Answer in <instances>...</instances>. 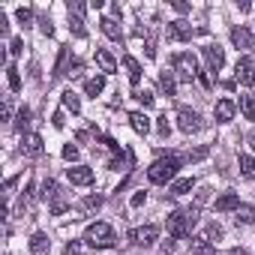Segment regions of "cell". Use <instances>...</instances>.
Returning a JSON list of instances; mask_svg holds the SVG:
<instances>
[{"label": "cell", "instance_id": "8d00e7d4", "mask_svg": "<svg viewBox=\"0 0 255 255\" xmlns=\"http://www.w3.org/2000/svg\"><path fill=\"white\" fill-rule=\"evenodd\" d=\"M204 237H207L210 243L222 240V225H219V222H210V225H207V231H204Z\"/></svg>", "mask_w": 255, "mask_h": 255}, {"label": "cell", "instance_id": "94428289", "mask_svg": "<svg viewBox=\"0 0 255 255\" xmlns=\"http://www.w3.org/2000/svg\"><path fill=\"white\" fill-rule=\"evenodd\" d=\"M231 255H249L246 249H231Z\"/></svg>", "mask_w": 255, "mask_h": 255}, {"label": "cell", "instance_id": "9f6ffc18", "mask_svg": "<svg viewBox=\"0 0 255 255\" xmlns=\"http://www.w3.org/2000/svg\"><path fill=\"white\" fill-rule=\"evenodd\" d=\"M15 183H18V177H9V180L3 183V189H6V192H12V189H15Z\"/></svg>", "mask_w": 255, "mask_h": 255}, {"label": "cell", "instance_id": "5b68a950", "mask_svg": "<svg viewBox=\"0 0 255 255\" xmlns=\"http://www.w3.org/2000/svg\"><path fill=\"white\" fill-rule=\"evenodd\" d=\"M177 126H180L186 135H192V132H198L201 126H204V120H201L198 111H192V108H180V111H177Z\"/></svg>", "mask_w": 255, "mask_h": 255}, {"label": "cell", "instance_id": "f546056e", "mask_svg": "<svg viewBox=\"0 0 255 255\" xmlns=\"http://www.w3.org/2000/svg\"><path fill=\"white\" fill-rule=\"evenodd\" d=\"M27 126H30V108H18V114H15V129L24 135V129H27Z\"/></svg>", "mask_w": 255, "mask_h": 255}, {"label": "cell", "instance_id": "7a4b0ae2", "mask_svg": "<svg viewBox=\"0 0 255 255\" xmlns=\"http://www.w3.org/2000/svg\"><path fill=\"white\" fill-rule=\"evenodd\" d=\"M177 168H180V156H159L147 168V177H150V183H168V180H174Z\"/></svg>", "mask_w": 255, "mask_h": 255}, {"label": "cell", "instance_id": "cb8c5ba5", "mask_svg": "<svg viewBox=\"0 0 255 255\" xmlns=\"http://www.w3.org/2000/svg\"><path fill=\"white\" fill-rule=\"evenodd\" d=\"M237 165H240V174H243V177L255 180V159H252L249 153H240V156H237Z\"/></svg>", "mask_w": 255, "mask_h": 255}, {"label": "cell", "instance_id": "277c9868", "mask_svg": "<svg viewBox=\"0 0 255 255\" xmlns=\"http://www.w3.org/2000/svg\"><path fill=\"white\" fill-rule=\"evenodd\" d=\"M189 228H192V222H189L186 210H171L168 213V234H171V240L189 237Z\"/></svg>", "mask_w": 255, "mask_h": 255}, {"label": "cell", "instance_id": "816d5d0a", "mask_svg": "<svg viewBox=\"0 0 255 255\" xmlns=\"http://www.w3.org/2000/svg\"><path fill=\"white\" fill-rule=\"evenodd\" d=\"M87 138H90L87 129H78V132H75V141H78V144H87Z\"/></svg>", "mask_w": 255, "mask_h": 255}, {"label": "cell", "instance_id": "4fadbf2b", "mask_svg": "<svg viewBox=\"0 0 255 255\" xmlns=\"http://www.w3.org/2000/svg\"><path fill=\"white\" fill-rule=\"evenodd\" d=\"M102 204H105V198H102L99 192H90V195H84V198L78 201V210H81L84 216H93V213H99Z\"/></svg>", "mask_w": 255, "mask_h": 255}, {"label": "cell", "instance_id": "f35d334b", "mask_svg": "<svg viewBox=\"0 0 255 255\" xmlns=\"http://www.w3.org/2000/svg\"><path fill=\"white\" fill-rule=\"evenodd\" d=\"M132 96H135V99H138V102H141L144 108H150V105H153V93H150L147 87H144V90H135Z\"/></svg>", "mask_w": 255, "mask_h": 255}, {"label": "cell", "instance_id": "6f0895ef", "mask_svg": "<svg viewBox=\"0 0 255 255\" xmlns=\"http://www.w3.org/2000/svg\"><path fill=\"white\" fill-rule=\"evenodd\" d=\"M111 12H114V21H117V18L123 15V9H120V3H114V6H111Z\"/></svg>", "mask_w": 255, "mask_h": 255}, {"label": "cell", "instance_id": "91938a15", "mask_svg": "<svg viewBox=\"0 0 255 255\" xmlns=\"http://www.w3.org/2000/svg\"><path fill=\"white\" fill-rule=\"evenodd\" d=\"M246 141H249V147H252V150H255V129H252V132H249V135H246Z\"/></svg>", "mask_w": 255, "mask_h": 255}, {"label": "cell", "instance_id": "ab89813d", "mask_svg": "<svg viewBox=\"0 0 255 255\" xmlns=\"http://www.w3.org/2000/svg\"><path fill=\"white\" fill-rule=\"evenodd\" d=\"M81 72H84V63H81V60H72V63L66 66V75H69V78H81Z\"/></svg>", "mask_w": 255, "mask_h": 255}, {"label": "cell", "instance_id": "8fae6325", "mask_svg": "<svg viewBox=\"0 0 255 255\" xmlns=\"http://www.w3.org/2000/svg\"><path fill=\"white\" fill-rule=\"evenodd\" d=\"M156 237H159V228H156V225H141V228L129 231V240L138 243V246H153Z\"/></svg>", "mask_w": 255, "mask_h": 255}, {"label": "cell", "instance_id": "74e56055", "mask_svg": "<svg viewBox=\"0 0 255 255\" xmlns=\"http://www.w3.org/2000/svg\"><path fill=\"white\" fill-rule=\"evenodd\" d=\"M66 210H69V201L66 198H54L51 201V216H63Z\"/></svg>", "mask_w": 255, "mask_h": 255}, {"label": "cell", "instance_id": "7bdbcfd3", "mask_svg": "<svg viewBox=\"0 0 255 255\" xmlns=\"http://www.w3.org/2000/svg\"><path fill=\"white\" fill-rule=\"evenodd\" d=\"M123 162H126V156H123V153H120V156H111V159H108V168H111V171H120V168H123Z\"/></svg>", "mask_w": 255, "mask_h": 255}, {"label": "cell", "instance_id": "db71d44e", "mask_svg": "<svg viewBox=\"0 0 255 255\" xmlns=\"http://www.w3.org/2000/svg\"><path fill=\"white\" fill-rule=\"evenodd\" d=\"M198 81H201L204 87H210V84H213V81H210V69H207V72H198Z\"/></svg>", "mask_w": 255, "mask_h": 255}, {"label": "cell", "instance_id": "30bf717a", "mask_svg": "<svg viewBox=\"0 0 255 255\" xmlns=\"http://www.w3.org/2000/svg\"><path fill=\"white\" fill-rule=\"evenodd\" d=\"M45 141H42V135H36V132H27V135H21V153L24 156H30V159H36V156H42V147Z\"/></svg>", "mask_w": 255, "mask_h": 255}, {"label": "cell", "instance_id": "ee69618b", "mask_svg": "<svg viewBox=\"0 0 255 255\" xmlns=\"http://www.w3.org/2000/svg\"><path fill=\"white\" fill-rule=\"evenodd\" d=\"M51 123H54V129H63V126H66V117H63V111H54V114H51Z\"/></svg>", "mask_w": 255, "mask_h": 255}, {"label": "cell", "instance_id": "44dd1931", "mask_svg": "<svg viewBox=\"0 0 255 255\" xmlns=\"http://www.w3.org/2000/svg\"><path fill=\"white\" fill-rule=\"evenodd\" d=\"M60 102H63V108H66V111H72V114H78V111H81V99H78V93H75V90H63V93H60Z\"/></svg>", "mask_w": 255, "mask_h": 255}, {"label": "cell", "instance_id": "8992f818", "mask_svg": "<svg viewBox=\"0 0 255 255\" xmlns=\"http://www.w3.org/2000/svg\"><path fill=\"white\" fill-rule=\"evenodd\" d=\"M234 81L243 84V87H255V66H252V57H240L237 66H234Z\"/></svg>", "mask_w": 255, "mask_h": 255}, {"label": "cell", "instance_id": "e0dca14e", "mask_svg": "<svg viewBox=\"0 0 255 255\" xmlns=\"http://www.w3.org/2000/svg\"><path fill=\"white\" fill-rule=\"evenodd\" d=\"M30 252H33V255H48V252H51V240H48V234L36 231V234L30 237Z\"/></svg>", "mask_w": 255, "mask_h": 255}, {"label": "cell", "instance_id": "ba28073f", "mask_svg": "<svg viewBox=\"0 0 255 255\" xmlns=\"http://www.w3.org/2000/svg\"><path fill=\"white\" fill-rule=\"evenodd\" d=\"M231 42L237 45V48H243V51H255V36H252V30L246 27V24H237L234 30H231Z\"/></svg>", "mask_w": 255, "mask_h": 255}, {"label": "cell", "instance_id": "f907efd6", "mask_svg": "<svg viewBox=\"0 0 255 255\" xmlns=\"http://www.w3.org/2000/svg\"><path fill=\"white\" fill-rule=\"evenodd\" d=\"M6 33H9V21H6L3 9H0V36H6Z\"/></svg>", "mask_w": 255, "mask_h": 255}, {"label": "cell", "instance_id": "9c48e42d", "mask_svg": "<svg viewBox=\"0 0 255 255\" xmlns=\"http://www.w3.org/2000/svg\"><path fill=\"white\" fill-rule=\"evenodd\" d=\"M201 54H204V60H207V66H210V72H219L222 66H225V51L216 45V42H210V45H204L201 48Z\"/></svg>", "mask_w": 255, "mask_h": 255}, {"label": "cell", "instance_id": "83f0119b", "mask_svg": "<svg viewBox=\"0 0 255 255\" xmlns=\"http://www.w3.org/2000/svg\"><path fill=\"white\" fill-rule=\"evenodd\" d=\"M240 111H243L246 120H255V96L252 93H243L240 96Z\"/></svg>", "mask_w": 255, "mask_h": 255}, {"label": "cell", "instance_id": "9a60e30c", "mask_svg": "<svg viewBox=\"0 0 255 255\" xmlns=\"http://www.w3.org/2000/svg\"><path fill=\"white\" fill-rule=\"evenodd\" d=\"M234 111H237V105H234L231 99H219V102H216V108H213L216 123H231V120H234Z\"/></svg>", "mask_w": 255, "mask_h": 255}, {"label": "cell", "instance_id": "60d3db41", "mask_svg": "<svg viewBox=\"0 0 255 255\" xmlns=\"http://www.w3.org/2000/svg\"><path fill=\"white\" fill-rule=\"evenodd\" d=\"M60 156H63L66 162H75V159H78V147H75V144H63V150H60Z\"/></svg>", "mask_w": 255, "mask_h": 255}, {"label": "cell", "instance_id": "f1b7e54d", "mask_svg": "<svg viewBox=\"0 0 255 255\" xmlns=\"http://www.w3.org/2000/svg\"><path fill=\"white\" fill-rule=\"evenodd\" d=\"M42 198H45V201L60 198V186H57V180H51V177H48V180L42 183Z\"/></svg>", "mask_w": 255, "mask_h": 255}, {"label": "cell", "instance_id": "bcb514c9", "mask_svg": "<svg viewBox=\"0 0 255 255\" xmlns=\"http://www.w3.org/2000/svg\"><path fill=\"white\" fill-rule=\"evenodd\" d=\"M63 252H66V255H81V243H78V240H69Z\"/></svg>", "mask_w": 255, "mask_h": 255}, {"label": "cell", "instance_id": "484cf974", "mask_svg": "<svg viewBox=\"0 0 255 255\" xmlns=\"http://www.w3.org/2000/svg\"><path fill=\"white\" fill-rule=\"evenodd\" d=\"M192 186H195V180H192V177H180V180H171L168 192H171V195H186Z\"/></svg>", "mask_w": 255, "mask_h": 255}, {"label": "cell", "instance_id": "e575fe53", "mask_svg": "<svg viewBox=\"0 0 255 255\" xmlns=\"http://www.w3.org/2000/svg\"><path fill=\"white\" fill-rule=\"evenodd\" d=\"M66 60H69V48L63 45V48H60V54H57V63H54V78H57V75H66V72H63Z\"/></svg>", "mask_w": 255, "mask_h": 255}, {"label": "cell", "instance_id": "d6a6232c", "mask_svg": "<svg viewBox=\"0 0 255 255\" xmlns=\"http://www.w3.org/2000/svg\"><path fill=\"white\" fill-rule=\"evenodd\" d=\"M156 132H159V138H168V135H171V123H168V114H159V117H156Z\"/></svg>", "mask_w": 255, "mask_h": 255}, {"label": "cell", "instance_id": "4316f807", "mask_svg": "<svg viewBox=\"0 0 255 255\" xmlns=\"http://www.w3.org/2000/svg\"><path fill=\"white\" fill-rule=\"evenodd\" d=\"M234 213H237V222H243V225H255V207H252V204H240Z\"/></svg>", "mask_w": 255, "mask_h": 255}, {"label": "cell", "instance_id": "52a82bcc", "mask_svg": "<svg viewBox=\"0 0 255 255\" xmlns=\"http://www.w3.org/2000/svg\"><path fill=\"white\" fill-rule=\"evenodd\" d=\"M165 36H168L171 42H189V39H192V24H186L183 18H177V21H168V27H165Z\"/></svg>", "mask_w": 255, "mask_h": 255}, {"label": "cell", "instance_id": "f5cc1de1", "mask_svg": "<svg viewBox=\"0 0 255 255\" xmlns=\"http://www.w3.org/2000/svg\"><path fill=\"white\" fill-rule=\"evenodd\" d=\"M144 54H147V57H156V45H153V39H147V45H144Z\"/></svg>", "mask_w": 255, "mask_h": 255}, {"label": "cell", "instance_id": "7402d4cb", "mask_svg": "<svg viewBox=\"0 0 255 255\" xmlns=\"http://www.w3.org/2000/svg\"><path fill=\"white\" fill-rule=\"evenodd\" d=\"M192 255H216V249H213V243L207 240V237H192Z\"/></svg>", "mask_w": 255, "mask_h": 255}, {"label": "cell", "instance_id": "d6986e66", "mask_svg": "<svg viewBox=\"0 0 255 255\" xmlns=\"http://www.w3.org/2000/svg\"><path fill=\"white\" fill-rule=\"evenodd\" d=\"M129 126H132L138 135H147V132H150V117L141 114V111H132V114H129Z\"/></svg>", "mask_w": 255, "mask_h": 255}, {"label": "cell", "instance_id": "d590c367", "mask_svg": "<svg viewBox=\"0 0 255 255\" xmlns=\"http://www.w3.org/2000/svg\"><path fill=\"white\" fill-rule=\"evenodd\" d=\"M207 156H210V147H207V144H201V147H195V150L186 153L189 162H201V159H207Z\"/></svg>", "mask_w": 255, "mask_h": 255}, {"label": "cell", "instance_id": "6da1fadb", "mask_svg": "<svg viewBox=\"0 0 255 255\" xmlns=\"http://www.w3.org/2000/svg\"><path fill=\"white\" fill-rule=\"evenodd\" d=\"M84 240H87V246H93V249H111V246H117V234H114V228H111L108 222H93V225L84 231Z\"/></svg>", "mask_w": 255, "mask_h": 255}, {"label": "cell", "instance_id": "1f68e13d", "mask_svg": "<svg viewBox=\"0 0 255 255\" xmlns=\"http://www.w3.org/2000/svg\"><path fill=\"white\" fill-rule=\"evenodd\" d=\"M6 81H9V90H12V93L21 90V75H18L15 66H6Z\"/></svg>", "mask_w": 255, "mask_h": 255}, {"label": "cell", "instance_id": "c3c4849f", "mask_svg": "<svg viewBox=\"0 0 255 255\" xmlns=\"http://www.w3.org/2000/svg\"><path fill=\"white\" fill-rule=\"evenodd\" d=\"M171 6H174L180 15H186V12H189V3H186V0H171Z\"/></svg>", "mask_w": 255, "mask_h": 255}, {"label": "cell", "instance_id": "b9f144b4", "mask_svg": "<svg viewBox=\"0 0 255 255\" xmlns=\"http://www.w3.org/2000/svg\"><path fill=\"white\" fill-rule=\"evenodd\" d=\"M87 12V3H81V0H69V15H84Z\"/></svg>", "mask_w": 255, "mask_h": 255}, {"label": "cell", "instance_id": "681fc988", "mask_svg": "<svg viewBox=\"0 0 255 255\" xmlns=\"http://www.w3.org/2000/svg\"><path fill=\"white\" fill-rule=\"evenodd\" d=\"M39 24H42V33H45V36H54V24H51V18H42Z\"/></svg>", "mask_w": 255, "mask_h": 255}, {"label": "cell", "instance_id": "680465c9", "mask_svg": "<svg viewBox=\"0 0 255 255\" xmlns=\"http://www.w3.org/2000/svg\"><path fill=\"white\" fill-rule=\"evenodd\" d=\"M171 249H174V240H165V243H162V252H165V255H168V252H171Z\"/></svg>", "mask_w": 255, "mask_h": 255}, {"label": "cell", "instance_id": "d4e9b609", "mask_svg": "<svg viewBox=\"0 0 255 255\" xmlns=\"http://www.w3.org/2000/svg\"><path fill=\"white\" fill-rule=\"evenodd\" d=\"M159 87H162V93L165 96H174L177 93V81H174V75L165 69V72H159Z\"/></svg>", "mask_w": 255, "mask_h": 255}, {"label": "cell", "instance_id": "836d02e7", "mask_svg": "<svg viewBox=\"0 0 255 255\" xmlns=\"http://www.w3.org/2000/svg\"><path fill=\"white\" fill-rule=\"evenodd\" d=\"M15 15H18V24H21V27H30V24H33V9H30V6H18Z\"/></svg>", "mask_w": 255, "mask_h": 255}, {"label": "cell", "instance_id": "f6af8a7d", "mask_svg": "<svg viewBox=\"0 0 255 255\" xmlns=\"http://www.w3.org/2000/svg\"><path fill=\"white\" fill-rule=\"evenodd\" d=\"M9 51H12V54H21V51H24V39H21V36H15V39L9 42Z\"/></svg>", "mask_w": 255, "mask_h": 255}, {"label": "cell", "instance_id": "3957f363", "mask_svg": "<svg viewBox=\"0 0 255 255\" xmlns=\"http://www.w3.org/2000/svg\"><path fill=\"white\" fill-rule=\"evenodd\" d=\"M171 69L177 72L180 81H192V78L198 75V60H195L192 51H180V54L171 57Z\"/></svg>", "mask_w": 255, "mask_h": 255}, {"label": "cell", "instance_id": "ffe728a7", "mask_svg": "<svg viewBox=\"0 0 255 255\" xmlns=\"http://www.w3.org/2000/svg\"><path fill=\"white\" fill-rule=\"evenodd\" d=\"M99 24H102V33H105L108 39H114V42H123V30H120V24H117L114 18H102Z\"/></svg>", "mask_w": 255, "mask_h": 255}, {"label": "cell", "instance_id": "7dc6e473", "mask_svg": "<svg viewBox=\"0 0 255 255\" xmlns=\"http://www.w3.org/2000/svg\"><path fill=\"white\" fill-rule=\"evenodd\" d=\"M144 201H147V192L141 189V192H135V195H132V201H129V204H132V207H141Z\"/></svg>", "mask_w": 255, "mask_h": 255}, {"label": "cell", "instance_id": "603a6c76", "mask_svg": "<svg viewBox=\"0 0 255 255\" xmlns=\"http://www.w3.org/2000/svg\"><path fill=\"white\" fill-rule=\"evenodd\" d=\"M102 90H105V75H96V78H87V81H84V93H87V96L96 99Z\"/></svg>", "mask_w": 255, "mask_h": 255}, {"label": "cell", "instance_id": "7c38bea8", "mask_svg": "<svg viewBox=\"0 0 255 255\" xmlns=\"http://www.w3.org/2000/svg\"><path fill=\"white\" fill-rule=\"evenodd\" d=\"M66 177H69V183H75V186H90V183H93V168H87V165H72V168H66Z\"/></svg>", "mask_w": 255, "mask_h": 255}, {"label": "cell", "instance_id": "11a10c76", "mask_svg": "<svg viewBox=\"0 0 255 255\" xmlns=\"http://www.w3.org/2000/svg\"><path fill=\"white\" fill-rule=\"evenodd\" d=\"M9 117H12V105H9V99H6V102H3V120H9Z\"/></svg>", "mask_w": 255, "mask_h": 255}, {"label": "cell", "instance_id": "ac0fdd59", "mask_svg": "<svg viewBox=\"0 0 255 255\" xmlns=\"http://www.w3.org/2000/svg\"><path fill=\"white\" fill-rule=\"evenodd\" d=\"M123 66H126V72H129V81H132V87L138 90V81H141V63H138L132 54H126V57H123Z\"/></svg>", "mask_w": 255, "mask_h": 255}, {"label": "cell", "instance_id": "5bb4252c", "mask_svg": "<svg viewBox=\"0 0 255 255\" xmlns=\"http://www.w3.org/2000/svg\"><path fill=\"white\" fill-rule=\"evenodd\" d=\"M96 66L102 69V75H111V72H117V60L111 57V51L108 48H96Z\"/></svg>", "mask_w": 255, "mask_h": 255}, {"label": "cell", "instance_id": "4dcf8cb0", "mask_svg": "<svg viewBox=\"0 0 255 255\" xmlns=\"http://www.w3.org/2000/svg\"><path fill=\"white\" fill-rule=\"evenodd\" d=\"M69 30H72V36H78V39H84V36H87V27H84V18H78V15H69Z\"/></svg>", "mask_w": 255, "mask_h": 255}, {"label": "cell", "instance_id": "2e32d148", "mask_svg": "<svg viewBox=\"0 0 255 255\" xmlns=\"http://www.w3.org/2000/svg\"><path fill=\"white\" fill-rule=\"evenodd\" d=\"M240 207V195L237 192H222L219 198H216V213H231V210H237Z\"/></svg>", "mask_w": 255, "mask_h": 255}]
</instances>
